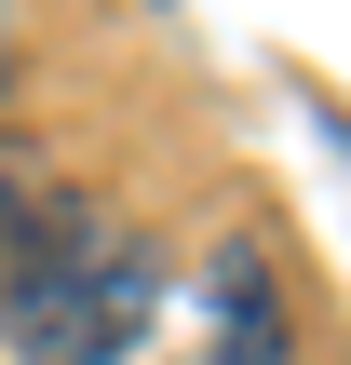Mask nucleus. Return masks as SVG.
<instances>
[{"mask_svg":"<svg viewBox=\"0 0 351 365\" xmlns=\"http://www.w3.org/2000/svg\"><path fill=\"white\" fill-rule=\"evenodd\" d=\"M0 339L14 365H122L149 339V257H122L81 203H54L41 244H14L0 271Z\"/></svg>","mask_w":351,"mask_h":365,"instance_id":"1","label":"nucleus"},{"mask_svg":"<svg viewBox=\"0 0 351 365\" xmlns=\"http://www.w3.org/2000/svg\"><path fill=\"white\" fill-rule=\"evenodd\" d=\"M216 365H284V312L257 257H216Z\"/></svg>","mask_w":351,"mask_h":365,"instance_id":"2","label":"nucleus"}]
</instances>
